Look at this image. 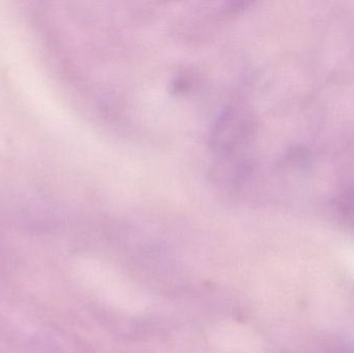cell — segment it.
Segmentation results:
<instances>
[{
  "mask_svg": "<svg viewBox=\"0 0 354 353\" xmlns=\"http://www.w3.org/2000/svg\"><path fill=\"white\" fill-rule=\"evenodd\" d=\"M342 211L346 219L354 225V186L343 196Z\"/></svg>",
  "mask_w": 354,
  "mask_h": 353,
  "instance_id": "1",
  "label": "cell"
},
{
  "mask_svg": "<svg viewBox=\"0 0 354 353\" xmlns=\"http://www.w3.org/2000/svg\"><path fill=\"white\" fill-rule=\"evenodd\" d=\"M332 353H354V348L349 344L339 342V343L335 344Z\"/></svg>",
  "mask_w": 354,
  "mask_h": 353,
  "instance_id": "2",
  "label": "cell"
}]
</instances>
